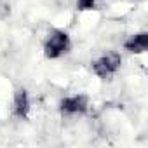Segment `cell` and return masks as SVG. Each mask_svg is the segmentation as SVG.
<instances>
[{"label": "cell", "mask_w": 148, "mask_h": 148, "mask_svg": "<svg viewBox=\"0 0 148 148\" xmlns=\"http://www.w3.org/2000/svg\"><path fill=\"white\" fill-rule=\"evenodd\" d=\"M70 51V37L63 30H52L44 42V52L49 59L61 58Z\"/></svg>", "instance_id": "1"}, {"label": "cell", "mask_w": 148, "mask_h": 148, "mask_svg": "<svg viewBox=\"0 0 148 148\" xmlns=\"http://www.w3.org/2000/svg\"><path fill=\"white\" fill-rule=\"evenodd\" d=\"M120 63H122L120 54L108 52V54H103V56H99L98 59L92 61V71L99 79H110L113 73L120 68Z\"/></svg>", "instance_id": "2"}, {"label": "cell", "mask_w": 148, "mask_h": 148, "mask_svg": "<svg viewBox=\"0 0 148 148\" xmlns=\"http://www.w3.org/2000/svg\"><path fill=\"white\" fill-rule=\"evenodd\" d=\"M87 106H89V103H87V98L84 94L66 96L59 103V110L63 115H80L87 110Z\"/></svg>", "instance_id": "3"}, {"label": "cell", "mask_w": 148, "mask_h": 148, "mask_svg": "<svg viewBox=\"0 0 148 148\" xmlns=\"http://www.w3.org/2000/svg\"><path fill=\"white\" fill-rule=\"evenodd\" d=\"M12 112L18 119H25L30 112V98L25 89H18L14 92V101H12Z\"/></svg>", "instance_id": "4"}, {"label": "cell", "mask_w": 148, "mask_h": 148, "mask_svg": "<svg viewBox=\"0 0 148 148\" xmlns=\"http://www.w3.org/2000/svg\"><path fill=\"white\" fill-rule=\"evenodd\" d=\"M124 47H125V51L134 52V54L145 52V51H146V47H148V35H146V33L131 35V37L124 42Z\"/></svg>", "instance_id": "5"}, {"label": "cell", "mask_w": 148, "mask_h": 148, "mask_svg": "<svg viewBox=\"0 0 148 148\" xmlns=\"http://www.w3.org/2000/svg\"><path fill=\"white\" fill-rule=\"evenodd\" d=\"M96 2L98 0H77V7L80 11H89V9H92L96 5Z\"/></svg>", "instance_id": "6"}]
</instances>
